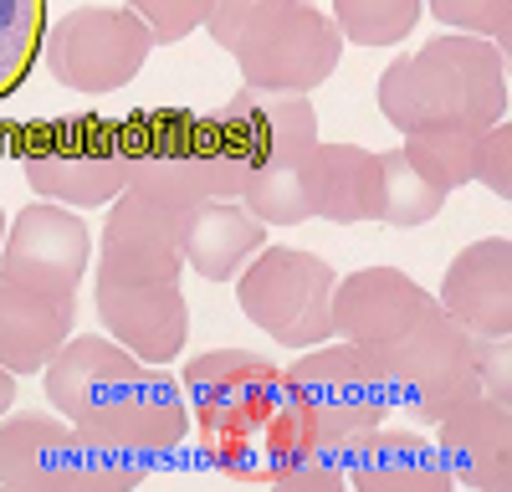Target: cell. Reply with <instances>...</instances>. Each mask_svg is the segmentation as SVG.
<instances>
[{"label": "cell", "instance_id": "cell-1", "mask_svg": "<svg viewBox=\"0 0 512 492\" xmlns=\"http://www.w3.org/2000/svg\"><path fill=\"white\" fill-rule=\"evenodd\" d=\"M379 113L410 129H487L507 113V47L487 36H436L379 72Z\"/></svg>", "mask_w": 512, "mask_h": 492}, {"label": "cell", "instance_id": "cell-2", "mask_svg": "<svg viewBox=\"0 0 512 492\" xmlns=\"http://www.w3.org/2000/svg\"><path fill=\"white\" fill-rule=\"evenodd\" d=\"M128 134V185L175 216H190L200 200L221 195L241 200L246 180L256 175V159L226 134L216 113L190 108H154L123 118Z\"/></svg>", "mask_w": 512, "mask_h": 492}, {"label": "cell", "instance_id": "cell-3", "mask_svg": "<svg viewBox=\"0 0 512 492\" xmlns=\"http://www.w3.org/2000/svg\"><path fill=\"white\" fill-rule=\"evenodd\" d=\"M282 405L297 426L313 436L349 441L390 416V390H384V364L369 344H318L303 359L282 369Z\"/></svg>", "mask_w": 512, "mask_h": 492}, {"label": "cell", "instance_id": "cell-4", "mask_svg": "<svg viewBox=\"0 0 512 492\" xmlns=\"http://www.w3.org/2000/svg\"><path fill=\"white\" fill-rule=\"evenodd\" d=\"M26 185L41 200L57 205H108L128 185V134L123 118H98V113H77V118H52L41 123L26 144Z\"/></svg>", "mask_w": 512, "mask_h": 492}, {"label": "cell", "instance_id": "cell-5", "mask_svg": "<svg viewBox=\"0 0 512 492\" xmlns=\"http://www.w3.org/2000/svg\"><path fill=\"white\" fill-rule=\"evenodd\" d=\"M333 282L338 272L318 252L262 246L241 267L236 303L267 339L287 349H318L333 339Z\"/></svg>", "mask_w": 512, "mask_h": 492}, {"label": "cell", "instance_id": "cell-6", "mask_svg": "<svg viewBox=\"0 0 512 492\" xmlns=\"http://www.w3.org/2000/svg\"><path fill=\"white\" fill-rule=\"evenodd\" d=\"M154 52L149 26L128 6H77L41 36V57L47 72L72 93H118L128 88Z\"/></svg>", "mask_w": 512, "mask_h": 492}, {"label": "cell", "instance_id": "cell-7", "mask_svg": "<svg viewBox=\"0 0 512 492\" xmlns=\"http://www.w3.org/2000/svg\"><path fill=\"white\" fill-rule=\"evenodd\" d=\"M236 67L246 88H272V93H313L333 77L344 57V36L333 16L287 0V6L262 11L236 41Z\"/></svg>", "mask_w": 512, "mask_h": 492}, {"label": "cell", "instance_id": "cell-8", "mask_svg": "<svg viewBox=\"0 0 512 492\" xmlns=\"http://www.w3.org/2000/svg\"><path fill=\"white\" fill-rule=\"evenodd\" d=\"M477 334L451 313H436L410 339L379 349L390 410H410L420 426H436L456 400L477 390Z\"/></svg>", "mask_w": 512, "mask_h": 492}, {"label": "cell", "instance_id": "cell-9", "mask_svg": "<svg viewBox=\"0 0 512 492\" xmlns=\"http://www.w3.org/2000/svg\"><path fill=\"white\" fill-rule=\"evenodd\" d=\"M93 262V231L72 205L41 200L6 226L0 241V277L41 287V293H77Z\"/></svg>", "mask_w": 512, "mask_h": 492}, {"label": "cell", "instance_id": "cell-10", "mask_svg": "<svg viewBox=\"0 0 512 492\" xmlns=\"http://www.w3.org/2000/svg\"><path fill=\"white\" fill-rule=\"evenodd\" d=\"M441 313L436 293L400 267H359L333 282V334L349 344L390 349Z\"/></svg>", "mask_w": 512, "mask_h": 492}, {"label": "cell", "instance_id": "cell-11", "mask_svg": "<svg viewBox=\"0 0 512 492\" xmlns=\"http://www.w3.org/2000/svg\"><path fill=\"white\" fill-rule=\"evenodd\" d=\"M185 405L200 431L251 426L282 410V369L251 349H210L185 364Z\"/></svg>", "mask_w": 512, "mask_h": 492}, {"label": "cell", "instance_id": "cell-12", "mask_svg": "<svg viewBox=\"0 0 512 492\" xmlns=\"http://www.w3.org/2000/svg\"><path fill=\"white\" fill-rule=\"evenodd\" d=\"M77 431L128 446V451H144V457H159V451H175L190 436V405L159 364H139L118 385L113 400H103L93 416L77 421Z\"/></svg>", "mask_w": 512, "mask_h": 492}, {"label": "cell", "instance_id": "cell-13", "mask_svg": "<svg viewBox=\"0 0 512 492\" xmlns=\"http://www.w3.org/2000/svg\"><path fill=\"white\" fill-rule=\"evenodd\" d=\"M185 216L123 190L108 200L103 246H98V277H128V282H180L185 252Z\"/></svg>", "mask_w": 512, "mask_h": 492}, {"label": "cell", "instance_id": "cell-14", "mask_svg": "<svg viewBox=\"0 0 512 492\" xmlns=\"http://www.w3.org/2000/svg\"><path fill=\"white\" fill-rule=\"evenodd\" d=\"M98 318L108 339L144 364H169L190 339V303L180 282L98 277Z\"/></svg>", "mask_w": 512, "mask_h": 492}, {"label": "cell", "instance_id": "cell-15", "mask_svg": "<svg viewBox=\"0 0 512 492\" xmlns=\"http://www.w3.org/2000/svg\"><path fill=\"white\" fill-rule=\"evenodd\" d=\"M436 426H441L436 451H441L451 482L472 487V492H507V482H512V405H507V395L472 390Z\"/></svg>", "mask_w": 512, "mask_h": 492}, {"label": "cell", "instance_id": "cell-16", "mask_svg": "<svg viewBox=\"0 0 512 492\" xmlns=\"http://www.w3.org/2000/svg\"><path fill=\"white\" fill-rule=\"evenodd\" d=\"M0 487L11 492H88V441L72 421L16 416L0 426Z\"/></svg>", "mask_w": 512, "mask_h": 492}, {"label": "cell", "instance_id": "cell-17", "mask_svg": "<svg viewBox=\"0 0 512 492\" xmlns=\"http://www.w3.org/2000/svg\"><path fill=\"white\" fill-rule=\"evenodd\" d=\"M226 134L256 164H297L318 144V113L308 93H272V88H241L216 108Z\"/></svg>", "mask_w": 512, "mask_h": 492}, {"label": "cell", "instance_id": "cell-18", "mask_svg": "<svg viewBox=\"0 0 512 492\" xmlns=\"http://www.w3.org/2000/svg\"><path fill=\"white\" fill-rule=\"evenodd\" d=\"M436 303L472 334H507L512 328V241L487 236V241L461 246L441 277Z\"/></svg>", "mask_w": 512, "mask_h": 492}, {"label": "cell", "instance_id": "cell-19", "mask_svg": "<svg viewBox=\"0 0 512 492\" xmlns=\"http://www.w3.org/2000/svg\"><path fill=\"white\" fill-rule=\"evenodd\" d=\"M77 293H41V287L0 277V364L11 375L47 369V359L72 339Z\"/></svg>", "mask_w": 512, "mask_h": 492}, {"label": "cell", "instance_id": "cell-20", "mask_svg": "<svg viewBox=\"0 0 512 492\" xmlns=\"http://www.w3.org/2000/svg\"><path fill=\"white\" fill-rule=\"evenodd\" d=\"M144 359H134L123 344H113L108 334H72L52 359H47V400L77 426L82 416H93L103 400L118 395V385L134 375Z\"/></svg>", "mask_w": 512, "mask_h": 492}, {"label": "cell", "instance_id": "cell-21", "mask_svg": "<svg viewBox=\"0 0 512 492\" xmlns=\"http://www.w3.org/2000/svg\"><path fill=\"white\" fill-rule=\"evenodd\" d=\"M303 180L313 216L333 226H359L379 221V154L364 144H313L303 159Z\"/></svg>", "mask_w": 512, "mask_h": 492}, {"label": "cell", "instance_id": "cell-22", "mask_svg": "<svg viewBox=\"0 0 512 492\" xmlns=\"http://www.w3.org/2000/svg\"><path fill=\"white\" fill-rule=\"evenodd\" d=\"M349 487L359 492H446V462L420 431H364L349 451Z\"/></svg>", "mask_w": 512, "mask_h": 492}, {"label": "cell", "instance_id": "cell-23", "mask_svg": "<svg viewBox=\"0 0 512 492\" xmlns=\"http://www.w3.org/2000/svg\"><path fill=\"white\" fill-rule=\"evenodd\" d=\"M262 246H267V226L256 221L241 200L210 195L185 216V236H180L185 267H195L210 282H231Z\"/></svg>", "mask_w": 512, "mask_h": 492}, {"label": "cell", "instance_id": "cell-24", "mask_svg": "<svg viewBox=\"0 0 512 492\" xmlns=\"http://www.w3.org/2000/svg\"><path fill=\"white\" fill-rule=\"evenodd\" d=\"M297 441H303V426L287 416V405L251 426L200 431V451L210 467L236 482H267V487H277L287 477V467L297 462Z\"/></svg>", "mask_w": 512, "mask_h": 492}, {"label": "cell", "instance_id": "cell-25", "mask_svg": "<svg viewBox=\"0 0 512 492\" xmlns=\"http://www.w3.org/2000/svg\"><path fill=\"white\" fill-rule=\"evenodd\" d=\"M400 154L415 164V175H425L436 190H461L477 180V154H482V129H410Z\"/></svg>", "mask_w": 512, "mask_h": 492}, {"label": "cell", "instance_id": "cell-26", "mask_svg": "<svg viewBox=\"0 0 512 492\" xmlns=\"http://www.w3.org/2000/svg\"><path fill=\"white\" fill-rule=\"evenodd\" d=\"M446 211V190H436L425 175H415V164L400 149L379 154V221L390 226H425Z\"/></svg>", "mask_w": 512, "mask_h": 492}, {"label": "cell", "instance_id": "cell-27", "mask_svg": "<svg viewBox=\"0 0 512 492\" xmlns=\"http://www.w3.org/2000/svg\"><path fill=\"white\" fill-rule=\"evenodd\" d=\"M241 205L262 226H303V221H313L303 164H256V175L241 190Z\"/></svg>", "mask_w": 512, "mask_h": 492}, {"label": "cell", "instance_id": "cell-28", "mask_svg": "<svg viewBox=\"0 0 512 492\" xmlns=\"http://www.w3.org/2000/svg\"><path fill=\"white\" fill-rule=\"evenodd\" d=\"M47 36V0H0V98H11L31 77Z\"/></svg>", "mask_w": 512, "mask_h": 492}, {"label": "cell", "instance_id": "cell-29", "mask_svg": "<svg viewBox=\"0 0 512 492\" xmlns=\"http://www.w3.org/2000/svg\"><path fill=\"white\" fill-rule=\"evenodd\" d=\"M420 0H333V26L359 47H400L420 21Z\"/></svg>", "mask_w": 512, "mask_h": 492}, {"label": "cell", "instance_id": "cell-30", "mask_svg": "<svg viewBox=\"0 0 512 492\" xmlns=\"http://www.w3.org/2000/svg\"><path fill=\"white\" fill-rule=\"evenodd\" d=\"M441 26L461 31V36H487L497 47H507V16L512 0H420Z\"/></svg>", "mask_w": 512, "mask_h": 492}, {"label": "cell", "instance_id": "cell-31", "mask_svg": "<svg viewBox=\"0 0 512 492\" xmlns=\"http://www.w3.org/2000/svg\"><path fill=\"white\" fill-rule=\"evenodd\" d=\"M128 11L149 26L154 47H175V41H185L195 26H205L210 0H128Z\"/></svg>", "mask_w": 512, "mask_h": 492}, {"label": "cell", "instance_id": "cell-32", "mask_svg": "<svg viewBox=\"0 0 512 492\" xmlns=\"http://www.w3.org/2000/svg\"><path fill=\"white\" fill-rule=\"evenodd\" d=\"M272 6H287V0H210L205 31H210V41H216L221 52H236L241 31L262 16V11H272Z\"/></svg>", "mask_w": 512, "mask_h": 492}, {"label": "cell", "instance_id": "cell-33", "mask_svg": "<svg viewBox=\"0 0 512 492\" xmlns=\"http://www.w3.org/2000/svg\"><path fill=\"white\" fill-rule=\"evenodd\" d=\"M477 180L492 195H512V134L507 123H487L482 129V154H477Z\"/></svg>", "mask_w": 512, "mask_h": 492}, {"label": "cell", "instance_id": "cell-34", "mask_svg": "<svg viewBox=\"0 0 512 492\" xmlns=\"http://www.w3.org/2000/svg\"><path fill=\"white\" fill-rule=\"evenodd\" d=\"M11 405H16V375H11L6 364H0V416H6Z\"/></svg>", "mask_w": 512, "mask_h": 492}, {"label": "cell", "instance_id": "cell-35", "mask_svg": "<svg viewBox=\"0 0 512 492\" xmlns=\"http://www.w3.org/2000/svg\"><path fill=\"white\" fill-rule=\"evenodd\" d=\"M6 226H11V221H6V211H0V241H6Z\"/></svg>", "mask_w": 512, "mask_h": 492}]
</instances>
